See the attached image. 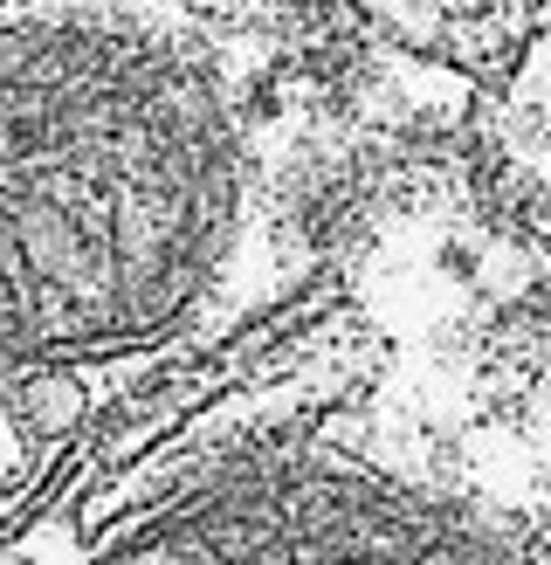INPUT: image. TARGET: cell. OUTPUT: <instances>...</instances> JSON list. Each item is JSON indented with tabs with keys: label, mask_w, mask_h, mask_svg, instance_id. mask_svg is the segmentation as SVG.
<instances>
[{
	"label": "cell",
	"mask_w": 551,
	"mask_h": 565,
	"mask_svg": "<svg viewBox=\"0 0 551 565\" xmlns=\"http://www.w3.org/2000/svg\"><path fill=\"white\" fill-rule=\"evenodd\" d=\"M0 565H551V242L407 166L324 276L0 524Z\"/></svg>",
	"instance_id": "1"
},
{
	"label": "cell",
	"mask_w": 551,
	"mask_h": 565,
	"mask_svg": "<svg viewBox=\"0 0 551 565\" xmlns=\"http://www.w3.org/2000/svg\"><path fill=\"white\" fill-rule=\"evenodd\" d=\"M338 180L296 0H0V524L311 290Z\"/></svg>",
	"instance_id": "2"
},
{
	"label": "cell",
	"mask_w": 551,
	"mask_h": 565,
	"mask_svg": "<svg viewBox=\"0 0 551 565\" xmlns=\"http://www.w3.org/2000/svg\"><path fill=\"white\" fill-rule=\"evenodd\" d=\"M338 8L400 70L455 97L496 90L551 28V0H338Z\"/></svg>",
	"instance_id": "3"
}]
</instances>
